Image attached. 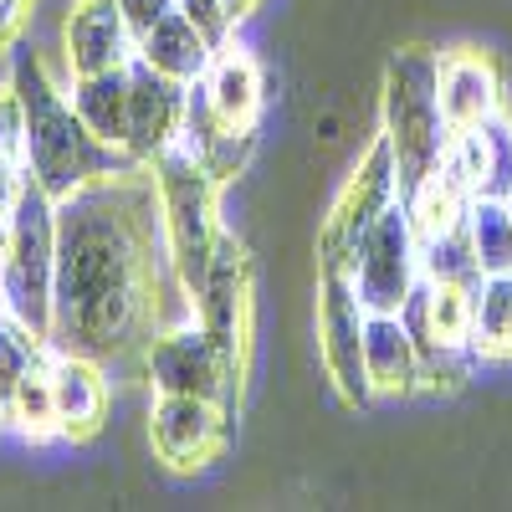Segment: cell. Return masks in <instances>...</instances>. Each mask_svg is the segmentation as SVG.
Masks as SVG:
<instances>
[{
	"label": "cell",
	"mask_w": 512,
	"mask_h": 512,
	"mask_svg": "<svg viewBox=\"0 0 512 512\" xmlns=\"http://www.w3.org/2000/svg\"><path fill=\"white\" fill-rule=\"evenodd\" d=\"M441 108L451 134L477 128L492 113H502V72L487 52L461 47V52H441Z\"/></svg>",
	"instance_id": "15"
},
{
	"label": "cell",
	"mask_w": 512,
	"mask_h": 512,
	"mask_svg": "<svg viewBox=\"0 0 512 512\" xmlns=\"http://www.w3.org/2000/svg\"><path fill=\"white\" fill-rule=\"evenodd\" d=\"M420 277L431 282H461V287H477L482 282V267L472 256V241H466V226L451 231V236H436V241H420Z\"/></svg>",
	"instance_id": "26"
},
{
	"label": "cell",
	"mask_w": 512,
	"mask_h": 512,
	"mask_svg": "<svg viewBox=\"0 0 512 512\" xmlns=\"http://www.w3.org/2000/svg\"><path fill=\"white\" fill-rule=\"evenodd\" d=\"M11 93L21 103V144H26V175L47 190L52 200L77 195L82 185L108 180L134 169L139 159L128 149L103 144L88 123L77 118L67 88L47 72L36 52L16 47V67H11Z\"/></svg>",
	"instance_id": "2"
},
{
	"label": "cell",
	"mask_w": 512,
	"mask_h": 512,
	"mask_svg": "<svg viewBox=\"0 0 512 512\" xmlns=\"http://www.w3.org/2000/svg\"><path fill=\"white\" fill-rule=\"evenodd\" d=\"M11 236L0 256V308L31 333L52 338V287H57V200L31 175L11 200Z\"/></svg>",
	"instance_id": "5"
},
{
	"label": "cell",
	"mask_w": 512,
	"mask_h": 512,
	"mask_svg": "<svg viewBox=\"0 0 512 512\" xmlns=\"http://www.w3.org/2000/svg\"><path fill=\"white\" fill-rule=\"evenodd\" d=\"M185 103H190V82L149 67L144 57L128 62V154L139 164H154L169 144H180Z\"/></svg>",
	"instance_id": "12"
},
{
	"label": "cell",
	"mask_w": 512,
	"mask_h": 512,
	"mask_svg": "<svg viewBox=\"0 0 512 512\" xmlns=\"http://www.w3.org/2000/svg\"><path fill=\"white\" fill-rule=\"evenodd\" d=\"M384 144L395 154L400 195H410L451 149V123L441 108V52L436 47H400L384 67Z\"/></svg>",
	"instance_id": "3"
},
{
	"label": "cell",
	"mask_w": 512,
	"mask_h": 512,
	"mask_svg": "<svg viewBox=\"0 0 512 512\" xmlns=\"http://www.w3.org/2000/svg\"><path fill=\"white\" fill-rule=\"evenodd\" d=\"M154 185H159V210H164V241H169V267H175L185 297L200 292L210 256L221 246V180L185 149L169 144L154 164Z\"/></svg>",
	"instance_id": "4"
},
{
	"label": "cell",
	"mask_w": 512,
	"mask_h": 512,
	"mask_svg": "<svg viewBox=\"0 0 512 512\" xmlns=\"http://www.w3.org/2000/svg\"><path fill=\"white\" fill-rule=\"evenodd\" d=\"M0 420H6V405H0Z\"/></svg>",
	"instance_id": "33"
},
{
	"label": "cell",
	"mask_w": 512,
	"mask_h": 512,
	"mask_svg": "<svg viewBox=\"0 0 512 512\" xmlns=\"http://www.w3.org/2000/svg\"><path fill=\"white\" fill-rule=\"evenodd\" d=\"M144 379L154 384V395L216 400L231 415H236V400H241V374L226 364V354L210 344V333L195 318L164 328L154 344L144 349Z\"/></svg>",
	"instance_id": "7"
},
{
	"label": "cell",
	"mask_w": 512,
	"mask_h": 512,
	"mask_svg": "<svg viewBox=\"0 0 512 512\" xmlns=\"http://www.w3.org/2000/svg\"><path fill=\"white\" fill-rule=\"evenodd\" d=\"M472 185L456 175V164L441 159L431 175H425L410 195H405V210H410V226L420 241H436V236H451L466 226V210H472Z\"/></svg>",
	"instance_id": "20"
},
{
	"label": "cell",
	"mask_w": 512,
	"mask_h": 512,
	"mask_svg": "<svg viewBox=\"0 0 512 512\" xmlns=\"http://www.w3.org/2000/svg\"><path fill=\"white\" fill-rule=\"evenodd\" d=\"M180 287L169 267L164 210L154 169L93 180L57 200V287H52V349L118 364L180 323L169 303Z\"/></svg>",
	"instance_id": "1"
},
{
	"label": "cell",
	"mask_w": 512,
	"mask_h": 512,
	"mask_svg": "<svg viewBox=\"0 0 512 512\" xmlns=\"http://www.w3.org/2000/svg\"><path fill=\"white\" fill-rule=\"evenodd\" d=\"M395 200H405V195H400V175H395V154H390V144H384V134H379L369 144V154L359 159V169L344 180V190H338L328 221L318 231V267L349 272L359 246H364V236L374 231V221Z\"/></svg>",
	"instance_id": "6"
},
{
	"label": "cell",
	"mask_w": 512,
	"mask_h": 512,
	"mask_svg": "<svg viewBox=\"0 0 512 512\" xmlns=\"http://www.w3.org/2000/svg\"><path fill=\"white\" fill-rule=\"evenodd\" d=\"M67 98L77 108V118L113 149H128V67H108V72H88L67 82Z\"/></svg>",
	"instance_id": "21"
},
{
	"label": "cell",
	"mask_w": 512,
	"mask_h": 512,
	"mask_svg": "<svg viewBox=\"0 0 512 512\" xmlns=\"http://www.w3.org/2000/svg\"><path fill=\"white\" fill-rule=\"evenodd\" d=\"M364 374L374 395H410L420 384V349L400 313L364 318Z\"/></svg>",
	"instance_id": "18"
},
{
	"label": "cell",
	"mask_w": 512,
	"mask_h": 512,
	"mask_svg": "<svg viewBox=\"0 0 512 512\" xmlns=\"http://www.w3.org/2000/svg\"><path fill=\"white\" fill-rule=\"evenodd\" d=\"M472 349L487 359L512 354V272L482 277L472 292Z\"/></svg>",
	"instance_id": "22"
},
{
	"label": "cell",
	"mask_w": 512,
	"mask_h": 512,
	"mask_svg": "<svg viewBox=\"0 0 512 512\" xmlns=\"http://www.w3.org/2000/svg\"><path fill=\"white\" fill-rule=\"evenodd\" d=\"M52 359V338L31 333L21 318H11L6 308H0V405H6L16 395V384Z\"/></svg>",
	"instance_id": "25"
},
{
	"label": "cell",
	"mask_w": 512,
	"mask_h": 512,
	"mask_svg": "<svg viewBox=\"0 0 512 512\" xmlns=\"http://www.w3.org/2000/svg\"><path fill=\"white\" fill-rule=\"evenodd\" d=\"M180 0H118V11L128 16V26H134V36H144L154 21H164L169 11H175Z\"/></svg>",
	"instance_id": "30"
},
{
	"label": "cell",
	"mask_w": 512,
	"mask_h": 512,
	"mask_svg": "<svg viewBox=\"0 0 512 512\" xmlns=\"http://www.w3.org/2000/svg\"><path fill=\"white\" fill-rule=\"evenodd\" d=\"M446 159L456 164V175L472 185V195H497L502 200L512 190V118H507V108L492 113L477 128L451 134Z\"/></svg>",
	"instance_id": "17"
},
{
	"label": "cell",
	"mask_w": 512,
	"mask_h": 512,
	"mask_svg": "<svg viewBox=\"0 0 512 512\" xmlns=\"http://www.w3.org/2000/svg\"><path fill=\"white\" fill-rule=\"evenodd\" d=\"M349 277H354V292H359V303L369 313H400L405 308V297L420 282V236L410 226L405 200H395L374 221V231L364 236Z\"/></svg>",
	"instance_id": "8"
},
{
	"label": "cell",
	"mask_w": 512,
	"mask_h": 512,
	"mask_svg": "<svg viewBox=\"0 0 512 512\" xmlns=\"http://www.w3.org/2000/svg\"><path fill=\"white\" fill-rule=\"evenodd\" d=\"M200 88L210 98V108H216L221 128H231V134H256V118H262V67H256V57L246 47H236V41H221L216 57H210Z\"/></svg>",
	"instance_id": "16"
},
{
	"label": "cell",
	"mask_w": 512,
	"mask_h": 512,
	"mask_svg": "<svg viewBox=\"0 0 512 512\" xmlns=\"http://www.w3.org/2000/svg\"><path fill=\"white\" fill-rule=\"evenodd\" d=\"M231 410L195 395H154L149 405V446L169 472H200L226 451Z\"/></svg>",
	"instance_id": "11"
},
{
	"label": "cell",
	"mask_w": 512,
	"mask_h": 512,
	"mask_svg": "<svg viewBox=\"0 0 512 512\" xmlns=\"http://www.w3.org/2000/svg\"><path fill=\"white\" fill-rule=\"evenodd\" d=\"M216 47H221V41H210V36L200 31V21L175 6L164 21H154V26L139 36V52H134V57H144L149 67L180 77V82H195V77H205Z\"/></svg>",
	"instance_id": "19"
},
{
	"label": "cell",
	"mask_w": 512,
	"mask_h": 512,
	"mask_svg": "<svg viewBox=\"0 0 512 512\" xmlns=\"http://www.w3.org/2000/svg\"><path fill=\"white\" fill-rule=\"evenodd\" d=\"M52 354H57V349H52ZM6 420L16 425L26 441L62 436V425H57V395H52V359L36 364V369L16 384V395L6 400Z\"/></svg>",
	"instance_id": "24"
},
{
	"label": "cell",
	"mask_w": 512,
	"mask_h": 512,
	"mask_svg": "<svg viewBox=\"0 0 512 512\" xmlns=\"http://www.w3.org/2000/svg\"><path fill=\"white\" fill-rule=\"evenodd\" d=\"M11 154L26 159V144H21V103L6 88V93H0V159H11Z\"/></svg>",
	"instance_id": "28"
},
{
	"label": "cell",
	"mask_w": 512,
	"mask_h": 512,
	"mask_svg": "<svg viewBox=\"0 0 512 512\" xmlns=\"http://www.w3.org/2000/svg\"><path fill=\"white\" fill-rule=\"evenodd\" d=\"M139 52V36L118 11V0H72L62 16V62L67 77H88L108 67H128Z\"/></svg>",
	"instance_id": "13"
},
{
	"label": "cell",
	"mask_w": 512,
	"mask_h": 512,
	"mask_svg": "<svg viewBox=\"0 0 512 512\" xmlns=\"http://www.w3.org/2000/svg\"><path fill=\"white\" fill-rule=\"evenodd\" d=\"M26 21H31V0H0V52L21 47Z\"/></svg>",
	"instance_id": "29"
},
{
	"label": "cell",
	"mask_w": 512,
	"mask_h": 512,
	"mask_svg": "<svg viewBox=\"0 0 512 512\" xmlns=\"http://www.w3.org/2000/svg\"><path fill=\"white\" fill-rule=\"evenodd\" d=\"M52 395H57V425L67 441H88L103 431L108 405H113V384L108 364L88 354H52Z\"/></svg>",
	"instance_id": "14"
},
{
	"label": "cell",
	"mask_w": 512,
	"mask_h": 512,
	"mask_svg": "<svg viewBox=\"0 0 512 512\" xmlns=\"http://www.w3.org/2000/svg\"><path fill=\"white\" fill-rule=\"evenodd\" d=\"M502 205H507V216H512V190H507V195H502Z\"/></svg>",
	"instance_id": "32"
},
{
	"label": "cell",
	"mask_w": 512,
	"mask_h": 512,
	"mask_svg": "<svg viewBox=\"0 0 512 512\" xmlns=\"http://www.w3.org/2000/svg\"><path fill=\"white\" fill-rule=\"evenodd\" d=\"M195 323L210 333V344L226 354V364L236 374H246V349H251V267L241 241L226 231L216 256H210V272L200 282V292L190 297Z\"/></svg>",
	"instance_id": "10"
},
{
	"label": "cell",
	"mask_w": 512,
	"mask_h": 512,
	"mask_svg": "<svg viewBox=\"0 0 512 512\" xmlns=\"http://www.w3.org/2000/svg\"><path fill=\"white\" fill-rule=\"evenodd\" d=\"M180 11L185 16H195L200 21V31L210 36V41H226L231 36V11H226V0H180Z\"/></svg>",
	"instance_id": "27"
},
{
	"label": "cell",
	"mask_w": 512,
	"mask_h": 512,
	"mask_svg": "<svg viewBox=\"0 0 512 512\" xmlns=\"http://www.w3.org/2000/svg\"><path fill=\"white\" fill-rule=\"evenodd\" d=\"M256 6H262V0H226V11H231V21H246Z\"/></svg>",
	"instance_id": "31"
},
{
	"label": "cell",
	"mask_w": 512,
	"mask_h": 512,
	"mask_svg": "<svg viewBox=\"0 0 512 512\" xmlns=\"http://www.w3.org/2000/svg\"><path fill=\"white\" fill-rule=\"evenodd\" d=\"M466 241H472V256L482 277L512 272V216L497 195H477L472 210H466Z\"/></svg>",
	"instance_id": "23"
},
{
	"label": "cell",
	"mask_w": 512,
	"mask_h": 512,
	"mask_svg": "<svg viewBox=\"0 0 512 512\" xmlns=\"http://www.w3.org/2000/svg\"><path fill=\"white\" fill-rule=\"evenodd\" d=\"M364 318L369 308L359 303L354 277L338 267H318V354L333 379V390L349 405H369V374H364Z\"/></svg>",
	"instance_id": "9"
}]
</instances>
